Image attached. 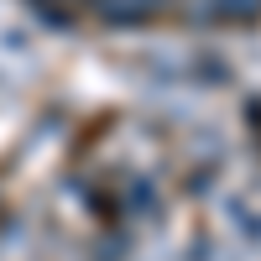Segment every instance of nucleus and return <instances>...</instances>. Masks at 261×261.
<instances>
[{
    "label": "nucleus",
    "mask_w": 261,
    "mask_h": 261,
    "mask_svg": "<svg viewBox=\"0 0 261 261\" xmlns=\"http://www.w3.org/2000/svg\"><path fill=\"white\" fill-rule=\"evenodd\" d=\"M105 27H146L172 11V0H89Z\"/></svg>",
    "instance_id": "1"
},
{
    "label": "nucleus",
    "mask_w": 261,
    "mask_h": 261,
    "mask_svg": "<svg viewBox=\"0 0 261 261\" xmlns=\"http://www.w3.org/2000/svg\"><path fill=\"white\" fill-rule=\"evenodd\" d=\"M204 11L225 27H251V21H261V0H204Z\"/></svg>",
    "instance_id": "2"
}]
</instances>
